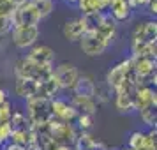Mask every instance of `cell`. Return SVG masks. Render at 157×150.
Instances as JSON below:
<instances>
[{
	"label": "cell",
	"instance_id": "cell-11",
	"mask_svg": "<svg viewBox=\"0 0 157 150\" xmlns=\"http://www.w3.org/2000/svg\"><path fill=\"white\" fill-rule=\"evenodd\" d=\"M131 65L134 69L138 79L140 78H147L150 74L155 72V58L150 57H132L131 58Z\"/></svg>",
	"mask_w": 157,
	"mask_h": 150
},
{
	"label": "cell",
	"instance_id": "cell-16",
	"mask_svg": "<svg viewBox=\"0 0 157 150\" xmlns=\"http://www.w3.org/2000/svg\"><path fill=\"white\" fill-rule=\"evenodd\" d=\"M115 108L120 113H129L134 110L132 92H115Z\"/></svg>",
	"mask_w": 157,
	"mask_h": 150
},
{
	"label": "cell",
	"instance_id": "cell-21",
	"mask_svg": "<svg viewBox=\"0 0 157 150\" xmlns=\"http://www.w3.org/2000/svg\"><path fill=\"white\" fill-rule=\"evenodd\" d=\"M11 117H13V106H11V102H9V101L0 102V124L9 122Z\"/></svg>",
	"mask_w": 157,
	"mask_h": 150
},
{
	"label": "cell",
	"instance_id": "cell-3",
	"mask_svg": "<svg viewBox=\"0 0 157 150\" xmlns=\"http://www.w3.org/2000/svg\"><path fill=\"white\" fill-rule=\"evenodd\" d=\"M29 117L30 122L36 125H43L51 120V108L50 101L43 99V97H32L29 99Z\"/></svg>",
	"mask_w": 157,
	"mask_h": 150
},
{
	"label": "cell",
	"instance_id": "cell-22",
	"mask_svg": "<svg viewBox=\"0 0 157 150\" xmlns=\"http://www.w3.org/2000/svg\"><path fill=\"white\" fill-rule=\"evenodd\" d=\"M14 9H16V6L11 0H0V16L11 18L13 13H14Z\"/></svg>",
	"mask_w": 157,
	"mask_h": 150
},
{
	"label": "cell",
	"instance_id": "cell-17",
	"mask_svg": "<svg viewBox=\"0 0 157 150\" xmlns=\"http://www.w3.org/2000/svg\"><path fill=\"white\" fill-rule=\"evenodd\" d=\"M72 106L76 111H81V113H88V115H94L95 113V102H94V97H85V95H76L72 97Z\"/></svg>",
	"mask_w": 157,
	"mask_h": 150
},
{
	"label": "cell",
	"instance_id": "cell-26",
	"mask_svg": "<svg viewBox=\"0 0 157 150\" xmlns=\"http://www.w3.org/2000/svg\"><path fill=\"white\" fill-rule=\"evenodd\" d=\"M6 101H9V97H7V92H6L4 88H0V102H6Z\"/></svg>",
	"mask_w": 157,
	"mask_h": 150
},
{
	"label": "cell",
	"instance_id": "cell-18",
	"mask_svg": "<svg viewBox=\"0 0 157 150\" xmlns=\"http://www.w3.org/2000/svg\"><path fill=\"white\" fill-rule=\"evenodd\" d=\"M30 4L34 6V9L37 11V14H39V18L43 20V18H46V16H50L51 13H53V0H30Z\"/></svg>",
	"mask_w": 157,
	"mask_h": 150
},
{
	"label": "cell",
	"instance_id": "cell-23",
	"mask_svg": "<svg viewBox=\"0 0 157 150\" xmlns=\"http://www.w3.org/2000/svg\"><path fill=\"white\" fill-rule=\"evenodd\" d=\"M9 32H13V21H11V18L0 16V36H6Z\"/></svg>",
	"mask_w": 157,
	"mask_h": 150
},
{
	"label": "cell",
	"instance_id": "cell-6",
	"mask_svg": "<svg viewBox=\"0 0 157 150\" xmlns=\"http://www.w3.org/2000/svg\"><path fill=\"white\" fill-rule=\"evenodd\" d=\"M32 64L41 65V67H53V60H55V51L46 44H34L25 55Z\"/></svg>",
	"mask_w": 157,
	"mask_h": 150
},
{
	"label": "cell",
	"instance_id": "cell-12",
	"mask_svg": "<svg viewBox=\"0 0 157 150\" xmlns=\"http://www.w3.org/2000/svg\"><path fill=\"white\" fill-rule=\"evenodd\" d=\"M109 4V16L113 18L115 21H125L131 18L132 14V7H131V4H129V0H109L108 2Z\"/></svg>",
	"mask_w": 157,
	"mask_h": 150
},
{
	"label": "cell",
	"instance_id": "cell-5",
	"mask_svg": "<svg viewBox=\"0 0 157 150\" xmlns=\"http://www.w3.org/2000/svg\"><path fill=\"white\" fill-rule=\"evenodd\" d=\"M11 21H13V29H16V27H32V25H39L41 18H39L37 11L29 0L27 4H21L14 9V13L11 16Z\"/></svg>",
	"mask_w": 157,
	"mask_h": 150
},
{
	"label": "cell",
	"instance_id": "cell-1",
	"mask_svg": "<svg viewBox=\"0 0 157 150\" xmlns=\"http://www.w3.org/2000/svg\"><path fill=\"white\" fill-rule=\"evenodd\" d=\"M51 76L57 81L60 90H74V87H76L78 78H79V71L69 62H62V64H58L53 69Z\"/></svg>",
	"mask_w": 157,
	"mask_h": 150
},
{
	"label": "cell",
	"instance_id": "cell-2",
	"mask_svg": "<svg viewBox=\"0 0 157 150\" xmlns=\"http://www.w3.org/2000/svg\"><path fill=\"white\" fill-rule=\"evenodd\" d=\"M78 43H79L81 51L85 55H88V57H99L109 48V43L106 39H102L95 30H86Z\"/></svg>",
	"mask_w": 157,
	"mask_h": 150
},
{
	"label": "cell",
	"instance_id": "cell-27",
	"mask_svg": "<svg viewBox=\"0 0 157 150\" xmlns=\"http://www.w3.org/2000/svg\"><path fill=\"white\" fill-rule=\"evenodd\" d=\"M11 2H13V4H14L16 7H18V6H21V4H27L29 0H11Z\"/></svg>",
	"mask_w": 157,
	"mask_h": 150
},
{
	"label": "cell",
	"instance_id": "cell-9",
	"mask_svg": "<svg viewBox=\"0 0 157 150\" xmlns=\"http://www.w3.org/2000/svg\"><path fill=\"white\" fill-rule=\"evenodd\" d=\"M155 37H157V23L155 20H148V21L140 23L134 29L131 43L150 44V43H155Z\"/></svg>",
	"mask_w": 157,
	"mask_h": 150
},
{
	"label": "cell",
	"instance_id": "cell-28",
	"mask_svg": "<svg viewBox=\"0 0 157 150\" xmlns=\"http://www.w3.org/2000/svg\"><path fill=\"white\" fill-rule=\"evenodd\" d=\"M67 2H71V4H78L79 0H67Z\"/></svg>",
	"mask_w": 157,
	"mask_h": 150
},
{
	"label": "cell",
	"instance_id": "cell-14",
	"mask_svg": "<svg viewBox=\"0 0 157 150\" xmlns=\"http://www.w3.org/2000/svg\"><path fill=\"white\" fill-rule=\"evenodd\" d=\"M16 94L21 99H32L37 95V81L34 79H23V78H16Z\"/></svg>",
	"mask_w": 157,
	"mask_h": 150
},
{
	"label": "cell",
	"instance_id": "cell-25",
	"mask_svg": "<svg viewBox=\"0 0 157 150\" xmlns=\"http://www.w3.org/2000/svg\"><path fill=\"white\" fill-rule=\"evenodd\" d=\"M147 6H148V13L150 14H154L155 16V9H157V0H148V4H147Z\"/></svg>",
	"mask_w": 157,
	"mask_h": 150
},
{
	"label": "cell",
	"instance_id": "cell-7",
	"mask_svg": "<svg viewBox=\"0 0 157 150\" xmlns=\"http://www.w3.org/2000/svg\"><path fill=\"white\" fill-rule=\"evenodd\" d=\"M132 101H134V110H138V111L150 106H155V90L150 85L138 83L132 90Z\"/></svg>",
	"mask_w": 157,
	"mask_h": 150
},
{
	"label": "cell",
	"instance_id": "cell-8",
	"mask_svg": "<svg viewBox=\"0 0 157 150\" xmlns=\"http://www.w3.org/2000/svg\"><path fill=\"white\" fill-rule=\"evenodd\" d=\"M50 108H51V117H55L58 122H67L74 120L78 117V111L74 110L71 102H67L65 99H53L50 101Z\"/></svg>",
	"mask_w": 157,
	"mask_h": 150
},
{
	"label": "cell",
	"instance_id": "cell-19",
	"mask_svg": "<svg viewBox=\"0 0 157 150\" xmlns=\"http://www.w3.org/2000/svg\"><path fill=\"white\" fill-rule=\"evenodd\" d=\"M129 147H131V150H145V147H147V134L140 133V131L132 133L131 138H129Z\"/></svg>",
	"mask_w": 157,
	"mask_h": 150
},
{
	"label": "cell",
	"instance_id": "cell-10",
	"mask_svg": "<svg viewBox=\"0 0 157 150\" xmlns=\"http://www.w3.org/2000/svg\"><path fill=\"white\" fill-rule=\"evenodd\" d=\"M86 32V23H85V18L79 16V18H74V20H67L62 27V34L67 41L71 43H76L79 41L83 34Z\"/></svg>",
	"mask_w": 157,
	"mask_h": 150
},
{
	"label": "cell",
	"instance_id": "cell-13",
	"mask_svg": "<svg viewBox=\"0 0 157 150\" xmlns=\"http://www.w3.org/2000/svg\"><path fill=\"white\" fill-rule=\"evenodd\" d=\"M117 21H115L113 18L109 14H102L101 16V21L99 25H97V29H95V32L99 34L102 39H106L108 43L111 44L115 41V37H117Z\"/></svg>",
	"mask_w": 157,
	"mask_h": 150
},
{
	"label": "cell",
	"instance_id": "cell-4",
	"mask_svg": "<svg viewBox=\"0 0 157 150\" xmlns=\"http://www.w3.org/2000/svg\"><path fill=\"white\" fill-rule=\"evenodd\" d=\"M39 25H32V27H16L13 29V44L20 50H30L34 44H37L39 39Z\"/></svg>",
	"mask_w": 157,
	"mask_h": 150
},
{
	"label": "cell",
	"instance_id": "cell-24",
	"mask_svg": "<svg viewBox=\"0 0 157 150\" xmlns=\"http://www.w3.org/2000/svg\"><path fill=\"white\" fill-rule=\"evenodd\" d=\"M78 122H79V127L81 129H90L92 127V122H94V115L79 113L78 115Z\"/></svg>",
	"mask_w": 157,
	"mask_h": 150
},
{
	"label": "cell",
	"instance_id": "cell-15",
	"mask_svg": "<svg viewBox=\"0 0 157 150\" xmlns=\"http://www.w3.org/2000/svg\"><path fill=\"white\" fill-rule=\"evenodd\" d=\"M95 85H94V81L90 76H81L79 74L78 78V83L74 87V90L72 92L76 94V95H85V97H94L95 95Z\"/></svg>",
	"mask_w": 157,
	"mask_h": 150
},
{
	"label": "cell",
	"instance_id": "cell-20",
	"mask_svg": "<svg viewBox=\"0 0 157 150\" xmlns=\"http://www.w3.org/2000/svg\"><path fill=\"white\" fill-rule=\"evenodd\" d=\"M140 117H141V120L147 124V125H154L155 127V106H150V108H145L140 111Z\"/></svg>",
	"mask_w": 157,
	"mask_h": 150
}]
</instances>
